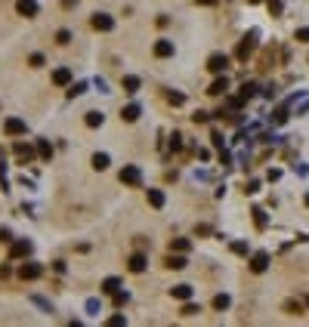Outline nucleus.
<instances>
[{
	"label": "nucleus",
	"mask_w": 309,
	"mask_h": 327,
	"mask_svg": "<svg viewBox=\"0 0 309 327\" xmlns=\"http://www.w3.org/2000/svg\"><path fill=\"white\" fill-rule=\"evenodd\" d=\"M53 83L56 87H68L71 83V68H56L53 71Z\"/></svg>",
	"instance_id": "18"
},
{
	"label": "nucleus",
	"mask_w": 309,
	"mask_h": 327,
	"mask_svg": "<svg viewBox=\"0 0 309 327\" xmlns=\"http://www.w3.org/2000/svg\"><path fill=\"white\" fill-rule=\"evenodd\" d=\"M192 284H177V287H170V296L173 299H182V303H186V299H192Z\"/></svg>",
	"instance_id": "15"
},
{
	"label": "nucleus",
	"mask_w": 309,
	"mask_h": 327,
	"mask_svg": "<svg viewBox=\"0 0 309 327\" xmlns=\"http://www.w3.org/2000/svg\"><path fill=\"white\" fill-rule=\"evenodd\" d=\"M250 3H260V0H250Z\"/></svg>",
	"instance_id": "50"
},
{
	"label": "nucleus",
	"mask_w": 309,
	"mask_h": 327,
	"mask_svg": "<svg viewBox=\"0 0 309 327\" xmlns=\"http://www.w3.org/2000/svg\"><path fill=\"white\" fill-rule=\"evenodd\" d=\"M114 290H121V278H114V275H112V278L102 281V293H114Z\"/></svg>",
	"instance_id": "27"
},
{
	"label": "nucleus",
	"mask_w": 309,
	"mask_h": 327,
	"mask_svg": "<svg viewBox=\"0 0 309 327\" xmlns=\"http://www.w3.org/2000/svg\"><path fill=\"white\" fill-rule=\"evenodd\" d=\"M56 44H59V47H68V44H71V31H68V28H59V31H56Z\"/></svg>",
	"instance_id": "29"
},
{
	"label": "nucleus",
	"mask_w": 309,
	"mask_h": 327,
	"mask_svg": "<svg viewBox=\"0 0 309 327\" xmlns=\"http://www.w3.org/2000/svg\"><path fill=\"white\" fill-rule=\"evenodd\" d=\"M294 40H297V44H309V28H297L294 31Z\"/></svg>",
	"instance_id": "34"
},
{
	"label": "nucleus",
	"mask_w": 309,
	"mask_h": 327,
	"mask_svg": "<svg viewBox=\"0 0 309 327\" xmlns=\"http://www.w3.org/2000/svg\"><path fill=\"white\" fill-rule=\"evenodd\" d=\"M266 269H269V253H263V250H260V253L250 256V272H254V275H263Z\"/></svg>",
	"instance_id": "11"
},
{
	"label": "nucleus",
	"mask_w": 309,
	"mask_h": 327,
	"mask_svg": "<svg viewBox=\"0 0 309 327\" xmlns=\"http://www.w3.org/2000/svg\"><path fill=\"white\" fill-rule=\"evenodd\" d=\"M108 164H112V157L105 152H96L93 155V170H108Z\"/></svg>",
	"instance_id": "23"
},
{
	"label": "nucleus",
	"mask_w": 309,
	"mask_h": 327,
	"mask_svg": "<svg viewBox=\"0 0 309 327\" xmlns=\"http://www.w3.org/2000/svg\"><path fill=\"white\" fill-rule=\"evenodd\" d=\"M198 312H201V306H198V303H189V299H186V306H182V315H198Z\"/></svg>",
	"instance_id": "33"
},
{
	"label": "nucleus",
	"mask_w": 309,
	"mask_h": 327,
	"mask_svg": "<svg viewBox=\"0 0 309 327\" xmlns=\"http://www.w3.org/2000/svg\"><path fill=\"white\" fill-rule=\"evenodd\" d=\"M269 13L272 16H281V0H269Z\"/></svg>",
	"instance_id": "44"
},
{
	"label": "nucleus",
	"mask_w": 309,
	"mask_h": 327,
	"mask_svg": "<svg viewBox=\"0 0 309 327\" xmlns=\"http://www.w3.org/2000/svg\"><path fill=\"white\" fill-rule=\"evenodd\" d=\"M90 25H93L96 31H112L114 28V19L108 13H93V19H90Z\"/></svg>",
	"instance_id": "10"
},
{
	"label": "nucleus",
	"mask_w": 309,
	"mask_h": 327,
	"mask_svg": "<svg viewBox=\"0 0 309 327\" xmlns=\"http://www.w3.org/2000/svg\"><path fill=\"white\" fill-rule=\"evenodd\" d=\"M121 87H124V93H139V87H143V80H139L136 74H124Z\"/></svg>",
	"instance_id": "14"
},
{
	"label": "nucleus",
	"mask_w": 309,
	"mask_h": 327,
	"mask_svg": "<svg viewBox=\"0 0 309 327\" xmlns=\"http://www.w3.org/2000/svg\"><path fill=\"white\" fill-rule=\"evenodd\" d=\"M164 99H167L170 105H182V102H186V96H182V93H173V90H167Z\"/></svg>",
	"instance_id": "30"
},
{
	"label": "nucleus",
	"mask_w": 309,
	"mask_h": 327,
	"mask_svg": "<svg viewBox=\"0 0 309 327\" xmlns=\"http://www.w3.org/2000/svg\"><path fill=\"white\" fill-rule=\"evenodd\" d=\"M220 164H223V167H229V164H232V155L226 152V148H220Z\"/></svg>",
	"instance_id": "45"
},
{
	"label": "nucleus",
	"mask_w": 309,
	"mask_h": 327,
	"mask_svg": "<svg viewBox=\"0 0 309 327\" xmlns=\"http://www.w3.org/2000/svg\"><path fill=\"white\" fill-rule=\"evenodd\" d=\"M37 157L40 161H53V145L47 139H37Z\"/></svg>",
	"instance_id": "21"
},
{
	"label": "nucleus",
	"mask_w": 309,
	"mask_h": 327,
	"mask_svg": "<svg viewBox=\"0 0 309 327\" xmlns=\"http://www.w3.org/2000/svg\"><path fill=\"white\" fill-rule=\"evenodd\" d=\"M112 303H114V309H124V306L130 303V293L127 290H114L112 293Z\"/></svg>",
	"instance_id": "25"
},
{
	"label": "nucleus",
	"mask_w": 309,
	"mask_h": 327,
	"mask_svg": "<svg viewBox=\"0 0 309 327\" xmlns=\"http://www.w3.org/2000/svg\"><path fill=\"white\" fill-rule=\"evenodd\" d=\"M31 250H34V244L31 241H13V247H10V259H28L31 256Z\"/></svg>",
	"instance_id": "4"
},
{
	"label": "nucleus",
	"mask_w": 309,
	"mask_h": 327,
	"mask_svg": "<svg viewBox=\"0 0 309 327\" xmlns=\"http://www.w3.org/2000/svg\"><path fill=\"white\" fill-rule=\"evenodd\" d=\"M0 244H13V232L10 229H0Z\"/></svg>",
	"instance_id": "42"
},
{
	"label": "nucleus",
	"mask_w": 309,
	"mask_h": 327,
	"mask_svg": "<svg viewBox=\"0 0 309 327\" xmlns=\"http://www.w3.org/2000/svg\"><path fill=\"white\" fill-rule=\"evenodd\" d=\"M3 133H6V136H25V133H28V124H25L22 117H6V121H3Z\"/></svg>",
	"instance_id": "3"
},
{
	"label": "nucleus",
	"mask_w": 309,
	"mask_h": 327,
	"mask_svg": "<svg viewBox=\"0 0 309 327\" xmlns=\"http://www.w3.org/2000/svg\"><path fill=\"white\" fill-rule=\"evenodd\" d=\"M306 204H309V195H306Z\"/></svg>",
	"instance_id": "51"
},
{
	"label": "nucleus",
	"mask_w": 309,
	"mask_h": 327,
	"mask_svg": "<svg viewBox=\"0 0 309 327\" xmlns=\"http://www.w3.org/2000/svg\"><path fill=\"white\" fill-rule=\"evenodd\" d=\"M232 253H238V256H247V244H244V241H232Z\"/></svg>",
	"instance_id": "35"
},
{
	"label": "nucleus",
	"mask_w": 309,
	"mask_h": 327,
	"mask_svg": "<svg viewBox=\"0 0 309 327\" xmlns=\"http://www.w3.org/2000/svg\"><path fill=\"white\" fill-rule=\"evenodd\" d=\"M192 250V241L189 238H173L170 241V253H189Z\"/></svg>",
	"instance_id": "19"
},
{
	"label": "nucleus",
	"mask_w": 309,
	"mask_h": 327,
	"mask_svg": "<svg viewBox=\"0 0 309 327\" xmlns=\"http://www.w3.org/2000/svg\"><path fill=\"white\" fill-rule=\"evenodd\" d=\"M16 13L25 16V19H34L40 13V6H37V0H16Z\"/></svg>",
	"instance_id": "7"
},
{
	"label": "nucleus",
	"mask_w": 309,
	"mask_h": 327,
	"mask_svg": "<svg viewBox=\"0 0 309 327\" xmlns=\"http://www.w3.org/2000/svg\"><path fill=\"white\" fill-rule=\"evenodd\" d=\"M102 121H105V114L102 111H87V114H83V124H87V127H102Z\"/></svg>",
	"instance_id": "20"
},
{
	"label": "nucleus",
	"mask_w": 309,
	"mask_h": 327,
	"mask_svg": "<svg viewBox=\"0 0 309 327\" xmlns=\"http://www.w3.org/2000/svg\"><path fill=\"white\" fill-rule=\"evenodd\" d=\"M13 152L19 157V164H31L34 161V148L28 145V142H13Z\"/></svg>",
	"instance_id": "9"
},
{
	"label": "nucleus",
	"mask_w": 309,
	"mask_h": 327,
	"mask_svg": "<svg viewBox=\"0 0 309 327\" xmlns=\"http://www.w3.org/2000/svg\"><path fill=\"white\" fill-rule=\"evenodd\" d=\"M146 265H148V259H146V253H133V256L127 259V269H130L133 275H139V272H146Z\"/></svg>",
	"instance_id": "12"
},
{
	"label": "nucleus",
	"mask_w": 309,
	"mask_h": 327,
	"mask_svg": "<svg viewBox=\"0 0 309 327\" xmlns=\"http://www.w3.org/2000/svg\"><path fill=\"white\" fill-rule=\"evenodd\" d=\"M306 309H309V296H306Z\"/></svg>",
	"instance_id": "49"
},
{
	"label": "nucleus",
	"mask_w": 309,
	"mask_h": 327,
	"mask_svg": "<svg viewBox=\"0 0 309 327\" xmlns=\"http://www.w3.org/2000/svg\"><path fill=\"white\" fill-rule=\"evenodd\" d=\"M213 309H216V312H223V309H229L232 306V299H229V293H216V296H213V303H211Z\"/></svg>",
	"instance_id": "24"
},
{
	"label": "nucleus",
	"mask_w": 309,
	"mask_h": 327,
	"mask_svg": "<svg viewBox=\"0 0 309 327\" xmlns=\"http://www.w3.org/2000/svg\"><path fill=\"white\" fill-rule=\"evenodd\" d=\"M139 114H143V105H139V102H130V105L121 111V121L133 124V121H139Z\"/></svg>",
	"instance_id": "13"
},
{
	"label": "nucleus",
	"mask_w": 309,
	"mask_h": 327,
	"mask_svg": "<svg viewBox=\"0 0 309 327\" xmlns=\"http://www.w3.org/2000/svg\"><path fill=\"white\" fill-rule=\"evenodd\" d=\"M257 40H260V31H257V28H254V31H247V34H244V37H241V40H238V49H235V59H238V62H241V65H244V62H247V59H250V56H254V53H257Z\"/></svg>",
	"instance_id": "1"
},
{
	"label": "nucleus",
	"mask_w": 309,
	"mask_h": 327,
	"mask_svg": "<svg viewBox=\"0 0 309 327\" xmlns=\"http://www.w3.org/2000/svg\"><path fill=\"white\" fill-rule=\"evenodd\" d=\"M164 201H167V198H164V191H161V188H148V204H152L155 210H161Z\"/></svg>",
	"instance_id": "22"
},
{
	"label": "nucleus",
	"mask_w": 309,
	"mask_h": 327,
	"mask_svg": "<svg viewBox=\"0 0 309 327\" xmlns=\"http://www.w3.org/2000/svg\"><path fill=\"white\" fill-rule=\"evenodd\" d=\"M164 265H167V269H186L189 259H186V253H170L164 259Z\"/></svg>",
	"instance_id": "16"
},
{
	"label": "nucleus",
	"mask_w": 309,
	"mask_h": 327,
	"mask_svg": "<svg viewBox=\"0 0 309 327\" xmlns=\"http://www.w3.org/2000/svg\"><path fill=\"white\" fill-rule=\"evenodd\" d=\"M152 53H155L158 59H170L173 53H177V47H173V40H167V37H161V40H155Z\"/></svg>",
	"instance_id": "8"
},
{
	"label": "nucleus",
	"mask_w": 309,
	"mask_h": 327,
	"mask_svg": "<svg viewBox=\"0 0 309 327\" xmlns=\"http://www.w3.org/2000/svg\"><path fill=\"white\" fill-rule=\"evenodd\" d=\"M250 213H254V225H257V229H266V210H263V207H254Z\"/></svg>",
	"instance_id": "28"
},
{
	"label": "nucleus",
	"mask_w": 309,
	"mask_h": 327,
	"mask_svg": "<svg viewBox=\"0 0 309 327\" xmlns=\"http://www.w3.org/2000/svg\"><path fill=\"white\" fill-rule=\"evenodd\" d=\"M244 191H247V195H257V191H260V179H250L244 186Z\"/></svg>",
	"instance_id": "40"
},
{
	"label": "nucleus",
	"mask_w": 309,
	"mask_h": 327,
	"mask_svg": "<svg viewBox=\"0 0 309 327\" xmlns=\"http://www.w3.org/2000/svg\"><path fill=\"white\" fill-rule=\"evenodd\" d=\"M281 309H285L288 315H303V303H300V299H285Z\"/></svg>",
	"instance_id": "26"
},
{
	"label": "nucleus",
	"mask_w": 309,
	"mask_h": 327,
	"mask_svg": "<svg viewBox=\"0 0 309 327\" xmlns=\"http://www.w3.org/2000/svg\"><path fill=\"white\" fill-rule=\"evenodd\" d=\"M118 179L124 182V186H130V188H139V186H143V170H139L136 164H127V167L121 170Z\"/></svg>",
	"instance_id": "2"
},
{
	"label": "nucleus",
	"mask_w": 309,
	"mask_h": 327,
	"mask_svg": "<svg viewBox=\"0 0 309 327\" xmlns=\"http://www.w3.org/2000/svg\"><path fill=\"white\" fill-rule=\"evenodd\" d=\"M83 93H87V83H71V87H68V99L83 96Z\"/></svg>",
	"instance_id": "32"
},
{
	"label": "nucleus",
	"mask_w": 309,
	"mask_h": 327,
	"mask_svg": "<svg viewBox=\"0 0 309 327\" xmlns=\"http://www.w3.org/2000/svg\"><path fill=\"white\" fill-rule=\"evenodd\" d=\"M229 68V56L226 53H213L211 59H207V71H213V74H223Z\"/></svg>",
	"instance_id": "6"
},
{
	"label": "nucleus",
	"mask_w": 309,
	"mask_h": 327,
	"mask_svg": "<svg viewBox=\"0 0 309 327\" xmlns=\"http://www.w3.org/2000/svg\"><path fill=\"white\" fill-rule=\"evenodd\" d=\"M31 303H34V306H40V309H44V312H53V306H49L44 296H31Z\"/></svg>",
	"instance_id": "37"
},
{
	"label": "nucleus",
	"mask_w": 309,
	"mask_h": 327,
	"mask_svg": "<svg viewBox=\"0 0 309 327\" xmlns=\"http://www.w3.org/2000/svg\"><path fill=\"white\" fill-rule=\"evenodd\" d=\"M192 121H195V124H207V121H211V114H207V111H195V114H192Z\"/></svg>",
	"instance_id": "41"
},
{
	"label": "nucleus",
	"mask_w": 309,
	"mask_h": 327,
	"mask_svg": "<svg viewBox=\"0 0 309 327\" xmlns=\"http://www.w3.org/2000/svg\"><path fill=\"white\" fill-rule=\"evenodd\" d=\"M44 62H47V59L40 56V53H31V56H28V65H31V68H40Z\"/></svg>",
	"instance_id": "36"
},
{
	"label": "nucleus",
	"mask_w": 309,
	"mask_h": 327,
	"mask_svg": "<svg viewBox=\"0 0 309 327\" xmlns=\"http://www.w3.org/2000/svg\"><path fill=\"white\" fill-rule=\"evenodd\" d=\"M170 148H173V152H179V148H182V133H173V136H170Z\"/></svg>",
	"instance_id": "38"
},
{
	"label": "nucleus",
	"mask_w": 309,
	"mask_h": 327,
	"mask_svg": "<svg viewBox=\"0 0 309 327\" xmlns=\"http://www.w3.org/2000/svg\"><path fill=\"white\" fill-rule=\"evenodd\" d=\"M254 96H257V83H244V87H241V99L247 102V99H254Z\"/></svg>",
	"instance_id": "31"
},
{
	"label": "nucleus",
	"mask_w": 309,
	"mask_h": 327,
	"mask_svg": "<svg viewBox=\"0 0 309 327\" xmlns=\"http://www.w3.org/2000/svg\"><path fill=\"white\" fill-rule=\"evenodd\" d=\"M40 275H44V265H40V263H22V269H19L22 281H37Z\"/></svg>",
	"instance_id": "5"
},
{
	"label": "nucleus",
	"mask_w": 309,
	"mask_h": 327,
	"mask_svg": "<svg viewBox=\"0 0 309 327\" xmlns=\"http://www.w3.org/2000/svg\"><path fill=\"white\" fill-rule=\"evenodd\" d=\"M211 142H213V145H216V148H226V145H223V136H220V133H216V130L211 133Z\"/></svg>",
	"instance_id": "46"
},
{
	"label": "nucleus",
	"mask_w": 309,
	"mask_h": 327,
	"mask_svg": "<svg viewBox=\"0 0 309 327\" xmlns=\"http://www.w3.org/2000/svg\"><path fill=\"white\" fill-rule=\"evenodd\" d=\"M226 90H229V78L223 74V78H216V80L211 83V87H207V93H211V96H223Z\"/></svg>",
	"instance_id": "17"
},
{
	"label": "nucleus",
	"mask_w": 309,
	"mask_h": 327,
	"mask_svg": "<svg viewBox=\"0 0 309 327\" xmlns=\"http://www.w3.org/2000/svg\"><path fill=\"white\" fill-rule=\"evenodd\" d=\"M198 3H204V6H213V3H216V0H198Z\"/></svg>",
	"instance_id": "48"
},
{
	"label": "nucleus",
	"mask_w": 309,
	"mask_h": 327,
	"mask_svg": "<svg viewBox=\"0 0 309 327\" xmlns=\"http://www.w3.org/2000/svg\"><path fill=\"white\" fill-rule=\"evenodd\" d=\"M105 324H108V327H121V324H127V318H124V315H112Z\"/></svg>",
	"instance_id": "39"
},
{
	"label": "nucleus",
	"mask_w": 309,
	"mask_h": 327,
	"mask_svg": "<svg viewBox=\"0 0 309 327\" xmlns=\"http://www.w3.org/2000/svg\"><path fill=\"white\" fill-rule=\"evenodd\" d=\"M195 234H213V229H211V225H198Z\"/></svg>",
	"instance_id": "47"
},
{
	"label": "nucleus",
	"mask_w": 309,
	"mask_h": 327,
	"mask_svg": "<svg viewBox=\"0 0 309 327\" xmlns=\"http://www.w3.org/2000/svg\"><path fill=\"white\" fill-rule=\"evenodd\" d=\"M99 309H102V306H99V299H87V312H90V315H96Z\"/></svg>",
	"instance_id": "43"
}]
</instances>
